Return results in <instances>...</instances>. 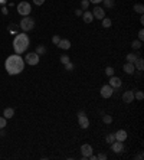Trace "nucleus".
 <instances>
[{"instance_id": "b1692460", "label": "nucleus", "mask_w": 144, "mask_h": 160, "mask_svg": "<svg viewBox=\"0 0 144 160\" xmlns=\"http://www.w3.org/2000/svg\"><path fill=\"white\" fill-rule=\"evenodd\" d=\"M134 98H137V100H143L144 98V94H143V91H136V94H134Z\"/></svg>"}, {"instance_id": "bb28decb", "label": "nucleus", "mask_w": 144, "mask_h": 160, "mask_svg": "<svg viewBox=\"0 0 144 160\" xmlns=\"http://www.w3.org/2000/svg\"><path fill=\"white\" fill-rule=\"evenodd\" d=\"M105 140H107V143H109V144H111V143H114V141H115V136H114V134H108Z\"/></svg>"}, {"instance_id": "412c9836", "label": "nucleus", "mask_w": 144, "mask_h": 160, "mask_svg": "<svg viewBox=\"0 0 144 160\" xmlns=\"http://www.w3.org/2000/svg\"><path fill=\"white\" fill-rule=\"evenodd\" d=\"M46 52V48L43 46V45H39L37 48H36V53L37 55H42V53H45Z\"/></svg>"}, {"instance_id": "f257e3e1", "label": "nucleus", "mask_w": 144, "mask_h": 160, "mask_svg": "<svg viewBox=\"0 0 144 160\" xmlns=\"http://www.w3.org/2000/svg\"><path fill=\"white\" fill-rule=\"evenodd\" d=\"M4 66H6V71L9 72V75H17L23 71L25 68V61L20 58V55H10L6 62H4Z\"/></svg>"}, {"instance_id": "9d476101", "label": "nucleus", "mask_w": 144, "mask_h": 160, "mask_svg": "<svg viewBox=\"0 0 144 160\" xmlns=\"http://www.w3.org/2000/svg\"><path fill=\"white\" fill-rule=\"evenodd\" d=\"M133 100H134V91H125V92L123 94V101H124L125 104L133 103Z\"/></svg>"}, {"instance_id": "5701e85b", "label": "nucleus", "mask_w": 144, "mask_h": 160, "mask_svg": "<svg viewBox=\"0 0 144 160\" xmlns=\"http://www.w3.org/2000/svg\"><path fill=\"white\" fill-rule=\"evenodd\" d=\"M88 6H89V0H81V7H82V10H87Z\"/></svg>"}, {"instance_id": "4c0bfd02", "label": "nucleus", "mask_w": 144, "mask_h": 160, "mask_svg": "<svg viewBox=\"0 0 144 160\" xmlns=\"http://www.w3.org/2000/svg\"><path fill=\"white\" fill-rule=\"evenodd\" d=\"M136 159L141 160V159H143V153H138V154H137V157H136Z\"/></svg>"}, {"instance_id": "2f4dec72", "label": "nucleus", "mask_w": 144, "mask_h": 160, "mask_svg": "<svg viewBox=\"0 0 144 160\" xmlns=\"http://www.w3.org/2000/svg\"><path fill=\"white\" fill-rule=\"evenodd\" d=\"M4 127H6V118L0 117V128H4Z\"/></svg>"}, {"instance_id": "cd10ccee", "label": "nucleus", "mask_w": 144, "mask_h": 160, "mask_svg": "<svg viewBox=\"0 0 144 160\" xmlns=\"http://www.w3.org/2000/svg\"><path fill=\"white\" fill-rule=\"evenodd\" d=\"M61 62H62L64 65L68 64V62H69V56H68V55H62V56H61Z\"/></svg>"}, {"instance_id": "58836bf2", "label": "nucleus", "mask_w": 144, "mask_h": 160, "mask_svg": "<svg viewBox=\"0 0 144 160\" xmlns=\"http://www.w3.org/2000/svg\"><path fill=\"white\" fill-rule=\"evenodd\" d=\"M91 3H94V4H97V3H100V1H102V0H89Z\"/></svg>"}, {"instance_id": "9b49d317", "label": "nucleus", "mask_w": 144, "mask_h": 160, "mask_svg": "<svg viewBox=\"0 0 144 160\" xmlns=\"http://www.w3.org/2000/svg\"><path fill=\"white\" fill-rule=\"evenodd\" d=\"M115 140H118V141H125V139H127V131H124V130H118L115 134Z\"/></svg>"}, {"instance_id": "1a4fd4ad", "label": "nucleus", "mask_w": 144, "mask_h": 160, "mask_svg": "<svg viewBox=\"0 0 144 160\" xmlns=\"http://www.w3.org/2000/svg\"><path fill=\"white\" fill-rule=\"evenodd\" d=\"M81 153H82L84 159H88V157L92 154V147H91L89 144H84V146L81 147Z\"/></svg>"}, {"instance_id": "2eb2a0df", "label": "nucleus", "mask_w": 144, "mask_h": 160, "mask_svg": "<svg viewBox=\"0 0 144 160\" xmlns=\"http://www.w3.org/2000/svg\"><path fill=\"white\" fill-rule=\"evenodd\" d=\"M58 46H59L61 49L68 51V49L71 48V42H69L68 39H61V40H59V43H58Z\"/></svg>"}, {"instance_id": "4be33fe9", "label": "nucleus", "mask_w": 144, "mask_h": 160, "mask_svg": "<svg viewBox=\"0 0 144 160\" xmlns=\"http://www.w3.org/2000/svg\"><path fill=\"white\" fill-rule=\"evenodd\" d=\"M102 3H104V7H107V9L114 6V0H102Z\"/></svg>"}, {"instance_id": "0eeeda50", "label": "nucleus", "mask_w": 144, "mask_h": 160, "mask_svg": "<svg viewBox=\"0 0 144 160\" xmlns=\"http://www.w3.org/2000/svg\"><path fill=\"white\" fill-rule=\"evenodd\" d=\"M92 16L101 20V19H104V17H105V10H104L102 7H98V6H97V7L92 10Z\"/></svg>"}, {"instance_id": "ddd939ff", "label": "nucleus", "mask_w": 144, "mask_h": 160, "mask_svg": "<svg viewBox=\"0 0 144 160\" xmlns=\"http://www.w3.org/2000/svg\"><path fill=\"white\" fill-rule=\"evenodd\" d=\"M78 123H79V127H81V128H88V127H89V120H88L85 116H81V117L78 118Z\"/></svg>"}, {"instance_id": "6e6552de", "label": "nucleus", "mask_w": 144, "mask_h": 160, "mask_svg": "<svg viewBox=\"0 0 144 160\" xmlns=\"http://www.w3.org/2000/svg\"><path fill=\"white\" fill-rule=\"evenodd\" d=\"M111 149H112L115 153H121V152L124 150V143H123V141L115 140L114 143H111Z\"/></svg>"}, {"instance_id": "20e7f679", "label": "nucleus", "mask_w": 144, "mask_h": 160, "mask_svg": "<svg viewBox=\"0 0 144 160\" xmlns=\"http://www.w3.org/2000/svg\"><path fill=\"white\" fill-rule=\"evenodd\" d=\"M17 12L22 16H29V13H30V4L28 1H20L17 4Z\"/></svg>"}, {"instance_id": "c756f323", "label": "nucleus", "mask_w": 144, "mask_h": 160, "mask_svg": "<svg viewBox=\"0 0 144 160\" xmlns=\"http://www.w3.org/2000/svg\"><path fill=\"white\" fill-rule=\"evenodd\" d=\"M102 120H104L105 124H111V123H112V117H111V116H104V118H102Z\"/></svg>"}, {"instance_id": "7c9ffc66", "label": "nucleus", "mask_w": 144, "mask_h": 160, "mask_svg": "<svg viewBox=\"0 0 144 160\" xmlns=\"http://www.w3.org/2000/svg\"><path fill=\"white\" fill-rule=\"evenodd\" d=\"M65 69H66V71H72V69H73V64H72L71 61H69L68 64H65Z\"/></svg>"}, {"instance_id": "c9c22d12", "label": "nucleus", "mask_w": 144, "mask_h": 160, "mask_svg": "<svg viewBox=\"0 0 144 160\" xmlns=\"http://www.w3.org/2000/svg\"><path fill=\"white\" fill-rule=\"evenodd\" d=\"M33 3L37 4V6H40V4H43V3H45V0H33Z\"/></svg>"}, {"instance_id": "e433bc0d", "label": "nucleus", "mask_w": 144, "mask_h": 160, "mask_svg": "<svg viewBox=\"0 0 144 160\" xmlns=\"http://www.w3.org/2000/svg\"><path fill=\"white\" fill-rule=\"evenodd\" d=\"M82 13H84L82 10H75V15H76V16H82Z\"/></svg>"}, {"instance_id": "aec40b11", "label": "nucleus", "mask_w": 144, "mask_h": 160, "mask_svg": "<svg viewBox=\"0 0 144 160\" xmlns=\"http://www.w3.org/2000/svg\"><path fill=\"white\" fill-rule=\"evenodd\" d=\"M134 10H136L137 13L143 15V12H144V6H143V4H140V3H138V4H136V6H134Z\"/></svg>"}, {"instance_id": "39448f33", "label": "nucleus", "mask_w": 144, "mask_h": 160, "mask_svg": "<svg viewBox=\"0 0 144 160\" xmlns=\"http://www.w3.org/2000/svg\"><path fill=\"white\" fill-rule=\"evenodd\" d=\"M29 65H37L39 64V55L36 52H30L26 55V59H25Z\"/></svg>"}, {"instance_id": "6ab92c4d", "label": "nucleus", "mask_w": 144, "mask_h": 160, "mask_svg": "<svg viewBox=\"0 0 144 160\" xmlns=\"http://www.w3.org/2000/svg\"><path fill=\"white\" fill-rule=\"evenodd\" d=\"M137 58H138V56H137V55H136V53H128V55H127V58H125V59H127V62H130V64H134V62H136V59H137Z\"/></svg>"}, {"instance_id": "393cba45", "label": "nucleus", "mask_w": 144, "mask_h": 160, "mask_svg": "<svg viewBox=\"0 0 144 160\" xmlns=\"http://www.w3.org/2000/svg\"><path fill=\"white\" fill-rule=\"evenodd\" d=\"M131 46H133L134 49H140V48H141V40H134V42L131 43Z\"/></svg>"}, {"instance_id": "72a5a7b5", "label": "nucleus", "mask_w": 144, "mask_h": 160, "mask_svg": "<svg viewBox=\"0 0 144 160\" xmlns=\"http://www.w3.org/2000/svg\"><path fill=\"white\" fill-rule=\"evenodd\" d=\"M97 159L105 160V159H107V154H105V153H101V154H98V156H97Z\"/></svg>"}, {"instance_id": "a878e982", "label": "nucleus", "mask_w": 144, "mask_h": 160, "mask_svg": "<svg viewBox=\"0 0 144 160\" xmlns=\"http://www.w3.org/2000/svg\"><path fill=\"white\" fill-rule=\"evenodd\" d=\"M102 26H104V28H109V26H111V20H109L108 17H104V19H102Z\"/></svg>"}, {"instance_id": "f3484780", "label": "nucleus", "mask_w": 144, "mask_h": 160, "mask_svg": "<svg viewBox=\"0 0 144 160\" xmlns=\"http://www.w3.org/2000/svg\"><path fill=\"white\" fill-rule=\"evenodd\" d=\"M134 66H136L138 71H143V69H144V61H143V58H137V59H136V62H134Z\"/></svg>"}, {"instance_id": "7ed1b4c3", "label": "nucleus", "mask_w": 144, "mask_h": 160, "mask_svg": "<svg viewBox=\"0 0 144 160\" xmlns=\"http://www.w3.org/2000/svg\"><path fill=\"white\" fill-rule=\"evenodd\" d=\"M33 26H35V20H33L32 17H29V16H25V17L22 19V22H20V28H22V30H25V32L32 30Z\"/></svg>"}, {"instance_id": "f704fd0d", "label": "nucleus", "mask_w": 144, "mask_h": 160, "mask_svg": "<svg viewBox=\"0 0 144 160\" xmlns=\"http://www.w3.org/2000/svg\"><path fill=\"white\" fill-rule=\"evenodd\" d=\"M144 39V30L141 29L140 32H138V40H143Z\"/></svg>"}, {"instance_id": "f8f14e48", "label": "nucleus", "mask_w": 144, "mask_h": 160, "mask_svg": "<svg viewBox=\"0 0 144 160\" xmlns=\"http://www.w3.org/2000/svg\"><path fill=\"white\" fill-rule=\"evenodd\" d=\"M109 85L112 87V88H120L121 87V80L118 78V77H109Z\"/></svg>"}, {"instance_id": "f03ea898", "label": "nucleus", "mask_w": 144, "mask_h": 160, "mask_svg": "<svg viewBox=\"0 0 144 160\" xmlns=\"http://www.w3.org/2000/svg\"><path fill=\"white\" fill-rule=\"evenodd\" d=\"M28 48H29V38H28V35H25V33L16 35V38L13 40V49H15V52H16L17 55H20V53H23Z\"/></svg>"}, {"instance_id": "dca6fc26", "label": "nucleus", "mask_w": 144, "mask_h": 160, "mask_svg": "<svg viewBox=\"0 0 144 160\" xmlns=\"http://www.w3.org/2000/svg\"><path fill=\"white\" fill-rule=\"evenodd\" d=\"M82 19H84L85 23H91L92 19H94V16H92L91 12H84V13H82Z\"/></svg>"}, {"instance_id": "ea45409f", "label": "nucleus", "mask_w": 144, "mask_h": 160, "mask_svg": "<svg viewBox=\"0 0 144 160\" xmlns=\"http://www.w3.org/2000/svg\"><path fill=\"white\" fill-rule=\"evenodd\" d=\"M7 3V0H0V4H6Z\"/></svg>"}, {"instance_id": "4468645a", "label": "nucleus", "mask_w": 144, "mask_h": 160, "mask_svg": "<svg viewBox=\"0 0 144 160\" xmlns=\"http://www.w3.org/2000/svg\"><path fill=\"white\" fill-rule=\"evenodd\" d=\"M124 72H125V74H134V72H136V66H134V64L127 62V64L124 65Z\"/></svg>"}, {"instance_id": "423d86ee", "label": "nucleus", "mask_w": 144, "mask_h": 160, "mask_svg": "<svg viewBox=\"0 0 144 160\" xmlns=\"http://www.w3.org/2000/svg\"><path fill=\"white\" fill-rule=\"evenodd\" d=\"M100 92H101V97H102V98H109V97L112 95V92H114V88H112L109 84H108V85H102Z\"/></svg>"}, {"instance_id": "c85d7f7f", "label": "nucleus", "mask_w": 144, "mask_h": 160, "mask_svg": "<svg viewBox=\"0 0 144 160\" xmlns=\"http://www.w3.org/2000/svg\"><path fill=\"white\" fill-rule=\"evenodd\" d=\"M105 74H107L108 77H112L114 75V69L111 66H108V68H105Z\"/></svg>"}, {"instance_id": "a211bd4d", "label": "nucleus", "mask_w": 144, "mask_h": 160, "mask_svg": "<svg viewBox=\"0 0 144 160\" xmlns=\"http://www.w3.org/2000/svg\"><path fill=\"white\" fill-rule=\"evenodd\" d=\"M3 116H4V118H12L15 116V110L13 108H6L4 113H3Z\"/></svg>"}, {"instance_id": "473e14b6", "label": "nucleus", "mask_w": 144, "mask_h": 160, "mask_svg": "<svg viewBox=\"0 0 144 160\" xmlns=\"http://www.w3.org/2000/svg\"><path fill=\"white\" fill-rule=\"evenodd\" d=\"M59 40H61V38H59V36H58V35H55V36H53V38H52V42H53V43H55V45H58V43H59Z\"/></svg>"}]
</instances>
